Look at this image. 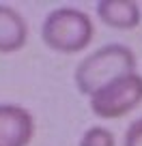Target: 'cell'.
Segmentation results:
<instances>
[{"label": "cell", "mask_w": 142, "mask_h": 146, "mask_svg": "<svg viewBox=\"0 0 142 146\" xmlns=\"http://www.w3.org/2000/svg\"><path fill=\"white\" fill-rule=\"evenodd\" d=\"M129 73H136V54L127 45L108 43L88 54L75 67L73 80L78 90L91 99L99 88L108 86L119 78H125Z\"/></svg>", "instance_id": "1"}, {"label": "cell", "mask_w": 142, "mask_h": 146, "mask_svg": "<svg viewBox=\"0 0 142 146\" xmlns=\"http://www.w3.org/2000/svg\"><path fill=\"white\" fill-rule=\"evenodd\" d=\"M95 26L84 11L73 7H60L45 15L41 26V39L52 52L78 54L93 41Z\"/></svg>", "instance_id": "2"}, {"label": "cell", "mask_w": 142, "mask_h": 146, "mask_svg": "<svg viewBox=\"0 0 142 146\" xmlns=\"http://www.w3.org/2000/svg\"><path fill=\"white\" fill-rule=\"evenodd\" d=\"M93 114L99 118L112 120L129 114L142 103V75L129 73L125 78H119L110 82L108 86L99 88L88 99Z\"/></svg>", "instance_id": "3"}, {"label": "cell", "mask_w": 142, "mask_h": 146, "mask_svg": "<svg viewBox=\"0 0 142 146\" xmlns=\"http://www.w3.org/2000/svg\"><path fill=\"white\" fill-rule=\"evenodd\" d=\"M35 135V118L22 105L0 103V146H28Z\"/></svg>", "instance_id": "4"}, {"label": "cell", "mask_w": 142, "mask_h": 146, "mask_svg": "<svg viewBox=\"0 0 142 146\" xmlns=\"http://www.w3.org/2000/svg\"><path fill=\"white\" fill-rule=\"evenodd\" d=\"M97 17L114 30H131L140 24V7L131 0H101L97 2Z\"/></svg>", "instance_id": "5"}, {"label": "cell", "mask_w": 142, "mask_h": 146, "mask_svg": "<svg viewBox=\"0 0 142 146\" xmlns=\"http://www.w3.org/2000/svg\"><path fill=\"white\" fill-rule=\"evenodd\" d=\"M28 41V24L22 13L0 5V54L19 52Z\"/></svg>", "instance_id": "6"}, {"label": "cell", "mask_w": 142, "mask_h": 146, "mask_svg": "<svg viewBox=\"0 0 142 146\" xmlns=\"http://www.w3.org/2000/svg\"><path fill=\"white\" fill-rule=\"evenodd\" d=\"M80 146H116L114 133L105 127H91L82 137Z\"/></svg>", "instance_id": "7"}, {"label": "cell", "mask_w": 142, "mask_h": 146, "mask_svg": "<svg viewBox=\"0 0 142 146\" xmlns=\"http://www.w3.org/2000/svg\"><path fill=\"white\" fill-rule=\"evenodd\" d=\"M123 146H142V118L133 120V123L127 127Z\"/></svg>", "instance_id": "8"}]
</instances>
